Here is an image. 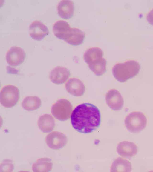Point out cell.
<instances>
[{"label": "cell", "mask_w": 153, "mask_h": 172, "mask_svg": "<svg viewBox=\"0 0 153 172\" xmlns=\"http://www.w3.org/2000/svg\"><path fill=\"white\" fill-rule=\"evenodd\" d=\"M146 19L148 22L150 24L153 25V8L147 14Z\"/></svg>", "instance_id": "obj_22"}, {"label": "cell", "mask_w": 153, "mask_h": 172, "mask_svg": "<svg viewBox=\"0 0 153 172\" xmlns=\"http://www.w3.org/2000/svg\"><path fill=\"white\" fill-rule=\"evenodd\" d=\"M25 51L21 47L13 46L7 51L6 56V61L12 66H18L23 63L26 58Z\"/></svg>", "instance_id": "obj_8"}, {"label": "cell", "mask_w": 153, "mask_h": 172, "mask_svg": "<svg viewBox=\"0 0 153 172\" xmlns=\"http://www.w3.org/2000/svg\"><path fill=\"white\" fill-rule=\"evenodd\" d=\"M117 151L120 156L126 158H129L134 156L137 153V147L133 142L123 141L118 144Z\"/></svg>", "instance_id": "obj_14"}, {"label": "cell", "mask_w": 153, "mask_h": 172, "mask_svg": "<svg viewBox=\"0 0 153 172\" xmlns=\"http://www.w3.org/2000/svg\"><path fill=\"white\" fill-rule=\"evenodd\" d=\"M85 37V33L81 30L71 27L65 33L62 39L70 44L75 46L81 44Z\"/></svg>", "instance_id": "obj_11"}, {"label": "cell", "mask_w": 153, "mask_h": 172, "mask_svg": "<svg viewBox=\"0 0 153 172\" xmlns=\"http://www.w3.org/2000/svg\"><path fill=\"white\" fill-rule=\"evenodd\" d=\"M72 108V105L69 101L65 99H60L53 105L51 112L57 119L65 121L69 118Z\"/></svg>", "instance_id": "obj_6"}, {"label": "cell", "mask_w": 153, "mask_h": 172, "mask_svg": "<svg viewBox=\"0 0 153 172\" xmlns=\"http://www.w3.org/2000/svg\"><path fill=\"white\" fill-rule=\"evenodd\" d=\"M131 170V165L130 162L122 157L115 159L110 168L111 172H130Z\"/></svg>", "instance_id": "obj_17"}, {"label": "cell", "mask_w": 153, "mask_h": 172, "mask_svg": "<svg viewBox=\"0 0 153 172\" xmlns=\"http://www.w3.org/2000/svg\"><path fill=\"white\" fill-rule=\"evenodd\" d=\"M51 159L47 157L38 159L33 164L32 169L35 172H46L51 171L52 168Z\"/></svg>", "instance_id": "obj_18"}, {"label": "cell", "mask_w": 153, "mask_h": 172, "mask_svg": "<svg viewBox=\"0 0 153 172\" xmlns=\"http://www.w3.org/2000/svg\"><path fill=\"white\" fill-rule=\"evenodd\" d=\"M103 52L98 47H93L85 51L84 59L89 67L96 75L101 76L106 71V61L103 57Z\"/></svg>", "instance_id": "obj_2"}, {"label": "cell", "mask_w": 153, "mask_h": 172, "mask_svg": "<svg viewBox=\"0 0 153 172\" xmlns=\"http://www.w3.org/2000/svg\"><path fill=\"white\" fill-rule=\"evenodd\" d=\"M41 105V101L36 96H27L25 97L22 102V106L28 111H33L39 108Z\"/></svg>", "instance_id": "obj_19"}, {"label": "cell", "mask_w": 153, "mask_h": 172, "mask_svg": "<svg viewBox=\"0 0 153 172\" xmlns=\"http://www.w3.org/2000/svg\"><path fill=\"white\" fill-rule=\"evenodd\" d=\"M71 28L69 24L64 20H58L53 26V32L54 36L62 39L65 33Z\"/></svg>", "instance_id": "obj_20"}, {"label": "cell", "mask_w": 153, "mask_h": 172, "mask_svg": "<svg viewBox=\"0 0 153 172\" xmlns=\"http://www.w3.org/2000/svg\"><path fill=\"white\" fill-rule=\"evenodd\" d=\"M70 74V71L67 68L58 66L51 71L49 78L53 83L60 84L65 82L69 77Z\"/></svg>", "instance_id": "obj_12"}, {"label": "cell", "mask_w": 153, "mask_h": 172, "mask_svg": "<svg viewBox=\"0 0 153 172\" xmlns=\"http://www.w3.org/2000/svg\"><path fill=\"white\" fill-rule=\"evenodd\" d=\"M68 139L63 133L57 131L52 132L46 136L45 142L47 145L54 150L60 149L66 144Z\"/></svg>", "instance_id": "obj_7"}, {"label": "cell", "mask_w": 153, "mask_h": 172, "mask_svg": "<svg viewBox=\"0 0 153 172\" xmlns=\"http://www.w3.org/2000/svg\"><path fill=\"white\" fill-rule=\"evenodd\" d=\"M124 122L128 131L132 133H138L146 127L147 120L142 112L135 111L131 113L126 116Z\"/></svg>", "instance_id": "obj_4"}, {"label": "cell", "mask_w": 153, "mask_h": 172, "mask_svg": "<svg viewBox=\"0 0 153 172\" xmlns=\"http://www.w3.org/2000/svg\"><path fill=\"white\" fill-rule=\"evenodd\" d=\"M140 68L138 62L134 60H130L114 65L112 69V72L116 80L120 82H123L136 75Z\"/></svg>", "instance_id": "obj_3"}, {"label": "cell", "mask_w": 153, "mask_h": 172, "mask_svg": "<svg viewBox=\"0 0 153 172\" xmlns=\"http://www.w3.org/2000/svg\"><path fill=\"white\" fill-rule=\"evenodd\" d=\"M105 98L108 105L113 110H120L123 106V99L119 92L116 89L109 90L106 94Z\"/></svg>", "instance_id": "obj_10"}, {"label": "cell", "mask_w": 153, "mask_h": 172, "mask_svg": "<svg viewBox=\"0 0 153 172\" xmlns=\"http://www.w3.org/2000/svg\"><path fill=\"white\" fill-rule=\"evenodd\" d=\"M74 9V2L69 0L60 1L57 6L58 13L62 18L68 19L73 16Z\"/></svg>", "instance_id": "obj_15"}, {"label": "cell", "mask_w": 153, "mask_h": 172, "mask_svg": "<svg viewBox=\"0 0 153 172\" xmlns=\"http://www.w3.org/2000/svg\"><path fill=\"white\" fill-rule=\"evenodd\" d=\"M29 33L33 39L40 41L49 34V31L46 26L36 20L33 22L30 25Z\"/></svg>", "instance_id": "obj_9"}, {"label": "cell", "mask_w": 153, "mask_h": 172, "mask_svg": "<svg viewBox=\"0 0 153 172\" xmlns=\"http://www.w3.org/2000/svg\"><path fill=\"white\" fill-rule=\"evenodd\" d=\"M38 125L40 130L45 133L49 132L54 128L55 123L53 118L48 114H43L39 117Z\"/></svg>", "instance_id": "obj_16"}, {"label": "cell", "mask_w": 153, "mask_h": 172, "mask_svg": "<svg viewBox=\"0 0 153 172\" xmlns=\"http://www.w3.org/2000/svg\"><path fill=\"white\" fill-rule=\"evenodd\" d=\"M65 87L68 93L76 96H81L85 90L83 82L80 79L75 78L70 79L66 83Z\"/></svg>", "instance_id": "obj_13"}, {"label": "cell", "mask_w": 153, "mask_h": 172, "mask_svg": "<svg viewBox=\"0 0 153 172\" xmlns=\"http://www.w3.org/2000/svg\"><path fill=\"white\" fill-rule=\"evenodd\" d=\"M13 169V164L12 161L9 159L4 160L0 165L1 171H12Z\"/></svg>", "instance_id": "obj_21"}, {"label": "cell", "mask_w": 153, "mask_h": 172, "mask_svg": "<svg viewBox=\"0 0 153 172\" xmlns=\"http://www.w3.org/2000/svg\"><path fill=\"white\" fill-rule=\"evenodd\" d=\"M19 98V90L14 85H6L1 90L0 103L6 108H11L14 106L18 102Z\"/></svg>", "instance_id": "obj_5"}, {"label": "cell", "mask_w": 153, "mask_h": 172, "mask_svg": "<svg viewBox=\"0 0 153 172\" xmlns=\"http://www.w3.org/2000/svg\"><path fill=\"white\" fill-rule=\"evenodd\" d=\"M71 120L75 130L79 133H87L92 132L99 127L101 114L99 110L94 105L83 103L74 110Z\"/></svg>", "instance_id": "obj_1"}]
</instances>
